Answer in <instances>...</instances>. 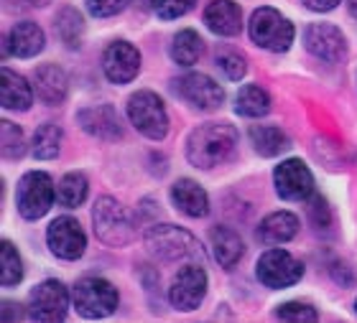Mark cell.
I'll list each match as a JSON object with an SVG mask.
<instances>
[{"label":"cell","instance_id":"6da1fadb","mask_svg":"<svg viewBox=\"0 0 357 323\" xmlns=\"http://www.w3.org/2000/svg\"><path fill=\"white\" fill-rule=\"evenodd\" d=\"M238 145V130L227 123H207L186 140V158L197 168L222 166Z\"/></svg>","mask_w":357,"mask_h":323},{"label":"cell","instance_id":"7a4b0ae2","mask_svg":"<svg viewBox=\"0 0 357 323\" xmlns=\"http://www.w3.org/2000/svg\"><path fill=\"white\" fill-rule=\"evenodd\" d=\"M92 224L100 242L110 247H123L133 239V221L128 216L126 206L112 196H102L92 209Z\"/></svg>","mask_w":357,"mask_h":323},{"label":"cell","instance_id":"3957f363","mask_svg":"<svg viewBox=\"0 0 357 323\" xmlns=\"http://www.w3.org/2000/svg\"><path fill=\"white\" fill-rule=\"evenodd\" d=\"M146 247L151 255L161 260H204L199 242L194 239L189 232L172 224H161V227L149 229L146 235Z\"/></svg>","mask_w":357,"mask_h":323},{"label":"cell","instance_id":"277c9868","mask_svg":"<svg viewBox=\"0 0 357 323\" xmlns=\"http://www.w3.org/2000/svg\"><path fill=\"white\" fill-rule=\"evenodd\" d=\"M128 118L141 135L151 140H164L169 132V115L161 97L143 89L128 100Z\"/></svg>","mask_w":357,"mask_h":323},{"label":"cell","instance_id":"5b68a950","mask_svg":"<svg viewBox=\"0 0 357 323\" xmlns=\"http://www.w3.org/2000/svg\"><path fill=\"white\" fill-rule=\"evenodd\" d=\"M75 308L84 318H107L118 310V290L102 278H84L75 287Z\"/></svg>","mask_w":357,"mask_h":323},{"label":"cell","instance_id":"8992f818","mask_svg":"<svg viewBox=\"0 0 357 323\" xmlns=\"http://www.w3.org/2000/svg\"><path fill=\"white\" fill-rule=\"evenodd\" d=\"M250 38L268 52H286L294 44V26L273 8H258L250 18Z\"/></svg>","mask_w":357,"mask_h":323},{"label":"cell","instance_id":"52a82bcc","mask_svg":"<svg viewBox=\"0 0 357 323\" xmlns=\"http://www.w3.org/2000/svg\"><path fill=\"white\" fill-rule=\"evenodd\" d=\"M54 184L52 178L41 173V171H31L21 178L18 194H15V204L23 219H41L54 204Z\"/></svg>","mask_w":357,"mask_h":323},{"label":"cell","instance_id":"ba28073f","mask_svg":"<svg viewBox=\"0 0 357 323\" xmlns=\"http://www.w3.org/2000/svg\"><path fill=\"white\" fill-rule=\"evenodd\" d=\"M255 267L258 280L266 287H291L304 275V265L286 250H268Z\"/></svg>","mask_w":357,"mask_h":323},{"label":"cell","instance_id":"9c48e42d","mask_svg":"<svg viewBox=\"0 0 357 323\" xmlns=\"http://www.w3.org/2000/svg\"><path fill=\"white\" fill-rule=\"evenodd\" d=\"M29 308L33 321H64L69 308V293L59 280H44L38 287L31 290Z\"/></svg>","mask_w":357,"mask_h":323},{"label":"cell","instance_id":"30bf717a","mask_svg":"<svg viewBox=\"0 0 357 323\" xmlns=\"http://www.w3.org/2000/svg\"><path fill=\"white\" fill-rule=\"evenodd\" d=\"M207 295V272L199 265H186L176 272L172 287H169V301L178 310H194Z\"/></svg>","mask_w":357,"mask_h":323},{"label":"cell","instance_id":"8fae6325","mask_svg":"<svg viewBox=\"0 0 357 323\" xmlns=\"http://www.w3.org/2000/svg\"><path fill=\"white\" fill-rule=\"evenodd\" d=\"M46 242H49V250L61 260L82 258L84 247H87L82 227H79V221L72 219V216L54 219L52 224H49V229H46Z\"/></svg>","mask_w":357,"mask_h":323},{"label":"cell","instance_id":"7c38bea8","mask_svg":"<svg viewBox=\"0 0 357 323\" xmlns=\"http://www.w3.org/2000/svg\"><path fill=\"white\" fill-rule=\"evenodd\" d=\"M176 95L184 97L192 107L204 110V112L217 110V107L225 102V89L220 87L212 77L199 74V72L181 77V79L176 81Z\"/></svg>","mask_w":357,"mask_h":323},{"label":"cell","instance_id":"4fadbf2b","mask_svg":"<svg viewBox=\"0 0 357 323\" xmlns=\"http://www.w3.org/2000/svg\"><path fill=\"white\" fill-rule=\"evenodd\" d=\"M273 181H275L278 196L286 198V201H301V198H306L314 191L312 171L306 168V163L298 161V158L283 161L281 166L273 171Z\"/></svg>","mask_w":357,"mask_h":323},{"label":"cell","instance_id":"5bb4252c","mask_svg":"<svg viewBox=\"0 0 357 323\" xmlns=\"http://www.w3.org/2000/svg\"><path fill=\"white\" fill-rule=\"evenodd\" d=\"M141 69V54L128 41H115L102 54V72L112 84H128Z\"/></svg>","mask_w":357,"mask_h":323},{"label":"cell","instance_id":"9a60e30c","mask_svg":"<svg viewBox=\"0 0 357 323\" xmlns=\"http://www.w3.org/2000/svg\"><path fill=\"white\" fill-rule=\"evenodd\" d=\"M304 44L317 59H324L329 64L340 61L347 54V44H344L342 31L329 26V23H312L304 33Z\"/></svg>","mask_w":357,"mask_h":323},{"label":"cell","instance_id":"2e32d148","mask_svg":"<svg viewBox=\"0 0 357 323\" xmlns=\"http://www.w3.org/2000/svg\"><path fill=\"white\" fill-rule=\"evenodd\" d=\"M79 125L84 127V132L95 135V138L102 140H115L120 138V118L112 104H95V107H87L77 115Z\"/></svg>","mask_w":357,"mask_h":323},{"label":"cell","instance_id":"e0dca14e","mask_svg":"<svg viewBox=\"0 0 357 323\" xmlns=\"http://www.w3.org/2000/svg\"><path fill=\"white\" fill-rule=\"evenodd\" d=\"M204 23L217 36H235L243 29V13L232 0H212L204 8Z\"/></svg>","mask_w":357,"mask_h":323},{"label":"cell","instance_id":"ac0fdd59","mask_svg":"<svg viewBox=\"0 0 357 323\" xmlns=\"http://www.w3.org/2000/svg\"><path fill=\"white\" fill-rule=\"evenodd\" d=\"M67 87H69L67 74H64V69H59L56 64L38 66L36 74H33V89H36L38 100H41L44 104H49V107L64 102Z\"/></svg>","mask_w":357,"mask_h":323},{"label":"cell","instance_id":"d6986e66","mask_svg":"<svg viewBox=\"0 0 357 323\" xmlns=\"http://www.w3.org/2000/svg\"><path fill=\"white\" fill-rule=\"evenodd\" d=\"M41 49H44V31L31 21L15 23L6 38V52L18 56V59H31Z\"/></svg>","mask_w":357,"mask_h":323},{"label":"cell","instance_id":"ffe728a7","mask_svg":"<svg viewBox=\"0 0 357 323\" xmlns=\"http://www.w3.org/2000/svg\"><path fill=\"white\" fill-rule=\"evenodd\" d=\"M172 201L176 204L178 212H184L186 216H194V219L207 216L209 212L207 191L192 178H178L176 184L172 186Z\"/></svg>","mask_w":357,"mask_h":323},{"label":"cell","instance_id":"44dd1931","mask_svg":"<svg viewBox=\"0 0 357 323\" xmlns=\"http://www.w3.org/2000/svg\"><path fill=\"white\" fill-rule=\"evenodd\" d=\"M3 84H0V102L6 110H29L31 102H33V89L21 74L10 72V69H3Z\"/></svg>","mask_w":357,"mask_h":323},{"label":"cell","instance_id":"7402d4cb","mask_svg":"<svg viewBox=\"0 0 357 323\" xmlns=\"http://www.w3.org/2000/svg\"><path fill=\"white\" fill-rule=\"evenodd\" d=\"M298 232V219L294 216L291 212H275L271 216H266L258 229V239L268 247H273V244H283L294 239Z\"/></svg>","mask_w":357,"mask_h":323},{"label":"cell","instance_id":"603a6c76","mask_svg":"<svg viewBox=\"0 0 357 323\" xmlns=\"http://www.w3.org/2000/svg\"><path fill=\"white\" fill-rule=\"evenodd\" d=\"M209 242H212V250H215V260L222 267H235L245 252V244L240 239L238 232H232L227 227H215L209 232Z\"/></svg>","mask_w":357,"mask_h":323},{"label":"cell","instance_id":"cb8c5ba5","mask_svg":"<svg viewBox=\"0 0 357 323\" xmlns=\"http://www.w3.org/2000/svg\"><path fill=\"white\" fill-rule=\"evenodd\" d=\"M250 140H253V148L266 158H273V155L289 150V138L286 132L278 130L273 125H255L250 127Z\"/></svg>","mask_w":357,"mask_h":323},{"label":"cell","instance_id":"d4e9b609","mask_svg":"<svg viewBox=\"0 0 357 323\" xmlns=\"http://www.w3.org/2000/svg\"><path fill=\"white\" fill-rule=\"evenodd\" d=\"M235 110L243 118H263L271 110V97L258 84H248V87L240 89L238 100H235Z\"/></svg>","mask_w":357,"mask_h":323},{"label":"cell","instance_id":"484cf974","mask_svg":"<svg viewBox=\"0 0 357 323\" xmlns=\"http://www.w3.org/2000/svg\"><path fill=\"white\" fill-rule=\"evenodd\" d=\"M202 52H204V41L199 38L197 31H181L174 36L172 44V59L176 61L178 66H192L194 61L199 59Z\"/></svg>","mask_w":357,"mask_h":323},{"label":"cell","instance_id":"4316f807","mask_svg":"<svg viewBox=\"0 0 357 323\" xmlns=\"http://www.w3.org/2000/svg\"><path fill=\"white\" fill-rule=\"evenodd\" d=\"M56 33L69 49H77L82 44V33H84V18L79 15V10L75 8H64L56 18Z\"/></svg>","mask_w":357,"mask_h":323},{"label":"cell","instance_id":"83f0119b","mask_svg":"<svg viewBox=\"0 0 357 323\" xmlns=\"http://www.w3.org/2000/svg\"><path fill=\"white\" fill-rule=\"evenodd\" d=\"M61 148V127L54 125V123H46L36 130L33 135V155L41 158V161H52L59 155Z\"/></svg>","mask_w":357,"mask_h":323},{"label":"cell","instance_id":"f1b7e54d","mask_svg":"<svg viewBox=\"0 0 357 323\" xmlns=\"http://www.w3.org/2000/svg\"><path fill=\"white\" fill-rule=\"evenodd\" d=\"M87 178L82 173H67L61 178L59 189H56V201L67 209H77L87 198Z\"/></svg>","mask_w":357,"mask_h":323},{"label":"cell","instance_id":"f546056e","mask_svg":"<svg viewBox=\"0 0 357 323\" xmlns=\"http://www.w3.org/2000/svg\"><path fill=\"white\" fill-rule=\"evenodd\" d=\"M0 285L3 287H10V285H18L23 278V262L18 258V252L10 242H3L0 244Z\"/></svg>","mask_w":357,"mask_h":323},{"label":"cell","instance_id":"4dcf8cb0","mask_svg":"<svg viewBox=\"0 0 357 323\" xmlns=\"http://www.w3.org/2000/svg\"><path fill=\"white\" fill-rule=\"evenodd\" d=\"M3 158L6 161H18L26 153V140H23V130L13 123H3Z\"/></svg>","mask_w":357,"mask_h":323},{"label":"cell","instance_id":"1f68e13d","mask_svg":"<svg viewBox=\"0 0 357 323\" xmlns=\"http://www.w3.org/2000/svg\"><path fill=\"white\" fill-rule=\"evenodd\" d=\"M275 318L281 321H291V323H312L317 321V310L306 303H283L281 308L275 310Z\"/></svg>","mask_w":357,"mask_h":323},{"label":"cell","instance_id":"d6a6232c","mask_svg":"<svg viewBox=\"0 0 357 323\" xmlns=\"http://www.w3.org/2000/svg\"><path fill=\"white\" fill-rule=\"evenodd\" d=\"M151 6H153V13H156L158 18L172 21V18L189 13L194 6V0H151Z\"/></svg>","mask_w":357,"mask_h":323},{"label":"cell","instance_id":"836d02e7","mask_svg":"<svg viewBox=\"0 0 357 323\" xmlns=\"http://www.w3.org/2000/svg\"><path fill=\"white\" fill-rule=\"evenodd\" d=\"M217 66L222 69L227 79H243V77H245V72H248L245 59H243L240 54H235V52L217 54Z\"/></svg>","mask_w":357,"mask_h":323},{"label":"cell","instance_id":"e575fe53","mask_svg":"<svg viewBox=\"0 0 357 323\" xmlns=\"http://www.w3.org/2000/svg\"><path fill=\"white\" fill-rule=\"evenodd\" d=\"M130 0H87V10L97 18H110V15L126 10Z\"/></svg>","mask_w":357,"mask_h":323},{"label":"cell","instance_id":"d590c367","mask_svg":"<svg viewBox=\"0 0 357 323\" xmlns=\"http://www.w3.org/2000/svg\"><path fill=\"white\" fill-rule=\"evenodd\" d=\"M309 219H312L314 229H329L332 224V214H329L327 201L321 196H314L312 204H309Z\"/></svg>","mask_w":357,"mask_h":323},{"label":"cell","instance_id":"8d00e7d4","mask_svg":"<svg viewBox=\"0 0 357 323\" xmlns=\"http://www.w3.org/2000/svg\"><path fill=\"white\" fill-rule=\"evenodd\" d=\"M306 8H312V10H319V13H327L332 8H337L342 0H301Z\"/></svg>","mask_w":357,"mask_h":323},{"label":"cell","instance_id":"74e56055","mask_svg":"<svg viewBox=\"0 0 357 323\" xmlns=\"http://www.w3.org/2000/svg\"><path fill=\"white\" fill-rule=\"evenodd\" d=\"M26 6H46V3H52V0H21Z\"/></svg>","mask_w":357,"mask_h":323},{"label":"cell","instance_id":"f35d334b","mask_svg":"<svg viewBox=\"0 0 357 323\" xmlns=\"http://www.w3.org/2000/svg\"><path fill=\"white\" fill-rule=\"evenodd\" d=\"M350 13L357 18V0H350Z\"/></svg>","mask_w":357,"mask_h":323},{"label":"cell","instance_id":"ab89813d","mask_svg":"<svg viewBox=\"0 0 357 323\" xmlns=\"http://www.w3.org/2000/svg\"><path fill=\"white\" fill-rule=\"evenodd\" d=\"M355 310H357V303H355Z\"/></svg>","mask_w":357,"mask_h":323}]
</instances>
